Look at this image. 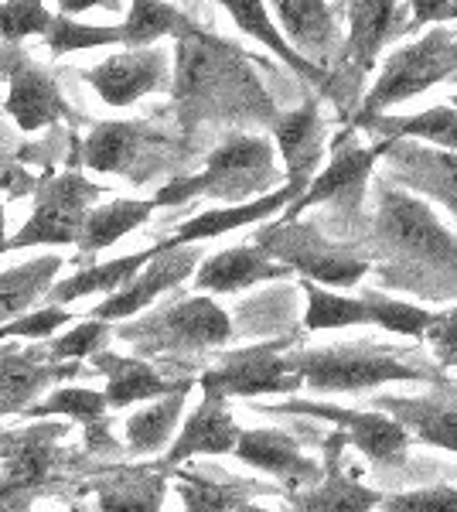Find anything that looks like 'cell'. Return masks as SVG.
<instances>
[{"label": "cell", "mask_w": 457, "mask_h": 512, "mask_svg": "<svg viewBox=\"0 0 457 512\" xmlns=\"http://www.w3.org/2000/svg\"><path fill=\"white\" fill-rule=\"evenodd\" d=\"M79 366H58L48 355V345H0V417L24 414L31 400L41 396L52 383L76 376Z\"/></svg>", "instance_id": "cell-11"}, {"label": "cell", "mask_w": 457, "mask_h": 512, "mask_svg": "<svg viewBox=\"0 0 457 512\" xmlns=\"http://www.w3.org/2000/svg\"><path fill=\"white\" fill-rule=\"evenodd\" d=\"M345 444L348 437L342 431L328 437V475H321V489L290 495L297 512H372L379 495L355 482V472H338V458H342Z\"/></svg>", "instance_id": "cell-22"}, {"label": "cell", "mask_w": 457, "mask_h": 512, "mask_svg": "<svg viewBox=\"0 0 457 512\" xmlns=\"http://www.w3.org/2000/svg\"><path fill=\"white\" fill-rule=\"evenodd\" d=\"M454 72H457V31L434 28L430 35H423L420 41H413V45L400 48V52L386 62L376 89H372L362 113L355 117V127H365V123L376 120L379 110L423 93V89L454 76Z\"/></svg>", "instance_id": "cell-5"}, {"label": "cell", "mask_w": 457, "mask_h": 512, "mask_svg": "<svg viewBox=\"0 0 457 512\" xmlns=\"http://www.w3.org/2000/svg\"><path fill=\"white\" fill-rule=\"evenodd\" d=\"M236 441L239 427L229 414L226 400L215 393H205L202 407L188 417L185 431L178 434V441L164 454V468H178L181 461L195 458V454H226L236 448Z\"/></svg>", "instance_id": "cell-18"}, {"label": "cell", "mask_w": 457, "mask_h": 512, "mask_svg": "<svg viewBox=\"0 0 457 512\" xmlns=\"http://www.w3.org/2000/svg\"><path fill=\"white\" fill-rule=\"evenodd\" d=\"M65 431V424H35L0 434V492L35 499L58 472V437Z\"/></svg>", "instance_id": "cell-9"}, {"label": "cell", "mask_w": 457, "mask_h": 512, "mask_svg": "<svg viewBox=\"0 0 457 512\" xmlns=\"http://www.w3.org/2000/svg\"><path fill=\"white\" fill-rule=\"evenodd\" d=\"M256 250H263L270 260L280 256L284 267L304 270L311 284L314 280H324V284H331V287H355L365 270H369L365 256L345 250V246H331L318 229L297 226V222H287V226L260 233Z\"/></svg>", "instance_id": "cell-8"}, {"label": "cell", "mask_w": 457, "mask_h": 512, "mask_svg": "<svg viewBox=\"0 0 457 512\" xmlns=\"http://www.w3.org/2000/svg\"><path fill=\"white\" fill-rule=\"evenodd\" d=\"M389 134H410V137H430L437 144H447L451 151H457V113L447 110V106H437V110H427L420 117L410 120H386Z\"/></svg>", "instance_id": "cell-41"}, {"label": "cell", "mask_w": 457, "mask_h": 512, "mask_svg": "<svg viewBox=\"0 0 457 512\" xmlns=\"http://www.w3.org/2000/svg\"><path fill=\"white\" fill-rule=\"evenodd\" d=\"M103 188L82 175L45 178L35 192V216L21 226L18 236H7V253L24 246H69L79 243L86 216L96 209Z\"/></svg>", "instance_id": "cell-6"}, {"label": "cell", "mask_w": 457, "mask_h": 512, "mask_svg": "<svg viewBox=\"0 0 457 512\" xmlns=\"http://www.w3.org/2000/svg\"><path fill=\"white\" fill-rule=\"evenodd\" d=\"M301 195H304L301 185H287V188H280V192H273L267 198H256V202H249V205L209 209V212H202V216H195L191 222H185V226H181L164 246H191V243H198V239L232 233V229H239V226H249V222H260V219L273 216V212L284 209L287 202H297Z\"/></svg>", "instance_id": "cell-23"}, {"label": "cell", "mask_w": 457, "mask_h": 512, "mask_svg": "<svg viewBox=\"0 0 457 512\" xmlns=\"http://www.w3.org/2000/svg\"><path fill=\"white\" fill-rule=\"evenodd\" d=\"M7 72H11V89H7L4 110L11 113L21 130L35 134V130L52 127L62 117H69L62 89H58V82L48 72H41L31 62H18Z\"/></svg>", "instance_id": "cell-15"}, {"label": "cell", "mask_w": 457, "mask_h": 512, "mask_svg": "<svg viewBox=\"0 0 457 512\" xmlns=\"http://www.w3.org/2000/svg\"><path fill=\"white\" fill-rule=\"evenodd\" d=\"M365 308H369V321L376 325L389 328V332H400V335H423L430 325V318L423 308H413V304H403V301H389L382 294H362Z\"/></svg>", "instance_id": "cell-39"}, {"label": "cell", "mask_w": 457, "mask_h": 512, "mask_svg": "<svg viewBox=\"0 0 457 512\" xmlns=\"http://www.w3.org/2000/svg\"><path fill=\"white\" fill-rule=\"evenodd\" d=\"M304 294H307L304 325L311 328V332H321V328L369 325V308H365V301H352V297L328 294L324 287L311 284V280H304Z\"/></svg>", "instance_id": "cell-36"}, {"label": "cell", "mask_w": 457, "mask_h": 512, "mask_svg": "<svg viewBox=\"0 0 457 512\" xmlns=\"http://www.w3.org/2000/svg\"><path fill=\"white\" fill-rule=\"evenodd\" d=\"M376 239L389 256H406V291H423L430 274L457 280V239L447 233L427 202L386 192L376 219Z\"/></svg>", "instance_id": "cell-2"}, {"label": "cell", "mask_w": 457, "mask_h": 512, "mask_svg": "<svg viewBox=\"0 0 457 512\" xmlns=\"http://www.w3.org/2000/svg\"><path fill=\"white\" fill-rule=\"evenodd\" d=\"M62 256L48 253L38 260H28L21 267H11L0 274V325L21 318L28 308H35L41 297L48 294V287L55 284L58 270H62Z\"/></svg>", "instance_id": "cell-27"}, {"label": "cell", "mask_w": 457, "mask_h": 512, "mask_svg": "<svg viewBox=\"0 0 457 512\" xmlns=\"http://www.w3.org/2000/svg\"><path fill=\"white\" fill-rule=\"evenodd\" d=\"M277 140H280V151H284V164L290 171V185L304 188L307 175H311L314 164L321 158V123H318L314 103L280 117Z\"/></svg>", "instance_id": "cell-29"}, {"label": "cell", "mask_w": 457, "mask_h": 512, "mask_svg": "<svg viewBox=\"0 0 457 512\" xmlns=\"http://www.w3.org/2000/svg\"><path fill=\"white\" fill-rule=\"evenodd\" d=\"M270 485L243 482V478H209L198 472L178 475V495L185 502V512H232L239 506H249L253 495H270Z\"/></svg>", "instance_id": "cell-28"}, {"label": "cell", "mask_w": 457, "mask_h": 512, "mask_svg": "<svg viewBox=\"0 0 457 512\" xmlns=\"http://www.w3.org/2000/svg\"><path fill=\"white\" fill-rule=\"evenodd\" d=\"M168 468H116V472L96 478L89 489L96 492L99 512H161L164 492H168Z\"/></svg>", "instance_id": "cell-21"}, {"label": "cell", "mask_w": 457, "mask_h": 512, "mask_svg": "<svg viewBox=\"0 0 457 512\" xmlns=\"http://www.w3.org/2000/svg\"><path fill=\"white\" fill-rule=\"evenodd\" d=\"M7 253V216H4V202H0V256Z\"/></svg>", "instance_id": "cell-47"}, {"label": "cell", "mask_w": 457, "mask_h": 512, "mask_svg": "<svg viewBox=\"0 0 457 512\" xmlns=\"http://www.w3.org/2000/svg\"><path fill=\"white\" fill-rule=\"evenodd\" d=\"M273 178H277V168H273L270 140L267 137H232L229 144L212 151L202 175L171 181L168 188L157 192L154 205H178L195 195H209V198H219V202L239 205V202H246L249 195L273 185Z\"/></svg>", "instance_id": "cell-3"}, {"label": "cell", "mask_w": 457, "mask_h": 512, "mask_svg": "<svg viewBox=\"0 0 457 512\" xmlns=\"http://www.w3.org/2000/svg\"><path fill=\"white\" fill-rule=\"evenodd\" d=\"M389 414H396V424L410 427L420 441L437 448L457 451V396H437V400H379Z\"/></svg>", "instance_id": "cell-26"}, {"label": "cell", "mask_w": 457, "mask_h": 512, "mask_svg": "<svg viewBox=\"0 0 457 512\" xmlns=\"http://www.w3.org/2000/svg\"><path fill=\"white\" fill-rule=\"evenodd\" d=\"M185 393L188 390L164 396L161 403H154V407L140 410V414H134V417L127 420V444H130V451L154 454V451H161L164 444L171 441L174 424H178V417H181V407H185Z\"/></svg>", "instance_id": "cell-33"}, {"label": "cell", "mask_w": 457, "mask_h": 512, "mask_svg": "<svg viewBox=\"0 0 457 512\" xmlns=\"http://www.w3.org/2000/svg\"><path fill=\"white\" fill-rule=\"evenodd\" d=\"M69 512H82V509H69Z\"/></svg>", "instance_id": "cell-50"}, {"label": "cell", "mask_w": 457, "mask_h": 512, "mask_svg": "<svg viewBox=\"0 0 457 512\" xmlns=\"http://www.w3.org/2000/svg\"><path fill=\"white\" fill-rule=\"evenodd\" d=\"M0 499H4V492H0Z\"/></svg>", "instance_id": "cell-51"}, {"label": "cell", "mask_w": 457, "mask_h": 512, "mask_svg": "<svg viewBox=\"0 0 457 512\" xmlns=\"http://www.w3.org/2000/svg\"><path fill=\"white\" fill-rule=\"evenodd\" d=\"M232 512H270V509H260V506H239V509H232Z\"/></svg>", "instance_id": "cell-48"}, {"label": "cell", "mask_w": 457, "mask_h": 512, "mask_svg": "<svg viewBox=\"0 0 457 512\" xmlns=\"http://www.w3.org/2000/svg\"><path fill=\"white\" fill-rule=\"evenodd\" d=\"M246 465H256L270 475H280L290 489L321 482V468L311 458H304L297 441L284 431H239L236 448Z\"/></svg>", "instance_id": "cell-17"}, {"label": "cell", "mask_w": 457, "mask_h": 512, "mask_svg": "<svg viewBox=\"0 0 457 512\" xmlns=\"http://www.w3.org/2000/svg\"><path fill=\"white\" fill-rule=\"evenodd\" d=\"M290 366L311 390H369V386L389 383V379H437V373L403 366L400 359L376 349L297 352Z\"/></svg>", "instance_id": "cell-7"}, {"label": "cell", "mask_w": 457, "mask_h": 512, "mask_svg": "<svg viewBox=\"0 0 457 512\" xmlns=\"http://www.w3.org/2000/svg\"><path fill=\"white\" fill-rule=\"evenodd\" d=\"M277 14L290 31V38L301 48H314V52H328L335 41V18L324 4H311V0H284L277 4Z\"/></svg>", "instance_id": "cell-35"}, {"label": "cell", "mask_w": 457, "mask_h": 512, "mask_svg": "<svg viewBox=\"0 0 457 512\" xmlns=\"http://www.w3.org/2000/svg\"><path fill=\"white\" fill-rule=\"evenodd\" d=\"M48 48L55 55H69L79 48H99V45H120V28H93V24H76L65 14H55L52 28H48Z\"/></svg>", "instance_id": "cell-38"}, {"label": "cell", "mask_w": 457, "mask_h": 512, "mask_svg": "<svg viewBox=\"0 0 457 512\" xmlns=\"http://www.w3.org/2000/svg\"><path fill=\"white\" fill-rule=\"evenodd\" d=\"M93 373L106 376V407L123 410L137 400H151V396H171L181 390H191V379L185 383H168L164 376H157L147 362L127 359V355L113 352H96L93 355Z\"/></svg>", "instance_id": "cell-20"}, {"label": "cell", "mask_w": 457, "mask_h": 512, "mask_svg": "<svg viewBox=\"0 0 457 512\" xmlns=\"http://www.w3.org/2000/svg\"><path fill=\"white\" fill-rule=\"evenodd\" d=\"M301 376L294 373L290 359L277 355V342L256 349L232 352L215 369L202 376V390L215 396H256V393H294Z\"/></svg>", "instance_id": "cell-10"}, {"label": "cell", "mask_w": 457, "mask_h": 512, "mask_svg": "<svg viewBox=\"0 0 457 512\" xmlns=\"http://www.w3.org/2000/svg\"><path fill=\"white\" fill-rule=\"evenodd\" d=\"M154 253H157V246L154 250L134 253V256H120V260H110V263H96V267H89V270H79L76 277L58 280V284L48 287L45 297L55 304V308H62V304H69V301H79V297H86V294H110L113 297L140 274L144 263L154 260Z\"/></svg>", "instance_id": "cell-25"}, {"label": "cell", "mask_w": 457, "mask_h": 512, "mask_svg": "<svg viewBox=\"0 0 457 512\" xmlns=\"http://www.w3.org/2000/svg\"><path fill=\"white\" fill-rule=\"evenodd\" d=\"M226 11L232 14V21H236L239 28L246 31V35H253V38H260L263 45H270L273 52H277L280 59H284V62L290 65V69H297L301 76L314 79V82H324V72L318 69V65L301 59V55H297L294 48H290L287 41L280 38L277 31H273L270 14H267V4H243V0H229Z\"/></svg>", "instance_id": "cell-34"}, {"label": "cell", "mask_w": 457, "mask_h": 512, "mask_svg": "<svg viewBox=\"0 0 457 512\" xmlns=\"http://www.w3.org/2000/svg\"><path fill=\"white\" fill-rule=\"evenodd\" d=\"M116 335L134 342L144 355H178L229 342L232 321L212 297H188L144 321L120 325Z\"/></svg>", "instance_id": "cell-4"}, {"label": "cell", "mask_w": 457, "mask_h": 512, "mask_svg": "<svg viewBox=\"0 0 457 512\" xmlns=\"http://www.w3.org/2000/svg\"><path fill=\"white\" fill-rule=\"evenodd\" d=\"M52 18L45 4H28V0H14V4H0V38L18 45L28 35H48Z\"/></svg>", "instance_id": "cell-40"}, {"label": "cell", "mask_w": 457, "mask_h": 512, "mask_svg": "<svg viewBox=\"0 0 457 512\" xmlns=\"http://www.w3.org/2000/svg\"><path fill=\"white\" fill-rule=\"evenodd\" d=\"M195 28L185 14L178 11V7L171 4H151V0H137V4H130V14L127 21L120 24V45H127L130 52H137V48H147L151 41L164 38V35H188V31Z\"/></svg>", "instance_id": "cell-32"}, {"label": "cell", "mask_w": 457, "mask_h": 512, "mask_svg": "<svg viewBox=\"0 0 457 512\" xmlns=\"http://www.w3.org/2000/svg\"><path fill=\"white\" fill-rule=\"evenodd\" d=\"M352 59L369 69L376 52L389 41L393 31L403 28V4H352Z\"/></svg>", "instance_id": "cell-31"}, {"label": "cell", "mask_w": 457, "mask_h": 512, "mask_svg": "<svg viewBox=\"0 0 457 512\" xmlns=\"http://www.w3.org/2000/svg\"><path fill=\"white\" fill-rule=\"evenodd\" d=\"M382 512H457V489H420L393 495Z\"/></svg>", "instance_id": "cell-44"}, {"label": "cell", "mask_w": 457, "mask_h": 512, "mask_svg": "<svg viewBox=\"0 0 457 512\" xmlns=\"http://www.w3.org/2000/svg\"><path fill=\"white\" fill-rule=\"evenodd\" d=\"M287 274H290V267L273 263L270 256L263 250H256V246H236V250L209 256V260L198 267L195 287L205 294H232V291H243V287L260 284V280H277Z\"/></svg>", "instance_id": "cell-19"}, {"label": "cell", "mask_w": 457, "mask_h": 512, "mask_svg": "<svg viewBox=\"0 0 457 512\" xmlns=\"http://www.w3.org/2000/svg\"><path fill=\"white\" fill-rule=\"evenodd\" d=\"M157 134L134 120H110L93 127V134L86 137L79 158L86 168L99 171V175H116V171H130V164L137 161V154L144 151Z\"/></svg>", "instance_id": "cell-24"}, {"label": "cell", "mask_w": 457, "mask_h": 512, "mask_svg": "<svg viewBox=\"0 0 457 512\" xmlns=\"http://www.w3.org/2000/svg\"><path fill=\"white\" fill-rule=\"evenodd\" d=\"M72 417V420H82V424H96L103 420L106 414V396L103 393H93V390H55L48 400L35 403V407L24 410V417L38 420V417Z\"/></svg>", "instance_id": "cell-37"}, {"label": "cell", "mask_w": 457, "mask_h": 512, "mask_svg": "<svg viewBox=\"0 0 457 512\" xmlns=\"http://www.w3.org/2000/svg\"><path fill=\"white\" fill-rule=\"evenodd\" d=\"M4 62H7V55H4V52H0V69H4Z\"/></svg>", "instance_id": "cell-49"}, {"label": "cell", "mask_w": 457, "mask_h": 512, "mask_svg": "<svg viewBox=\"0 0 457 512\" xmlns=\"http://www.w3.org/2000/svg\"><path fill=\"white\" fill-rule=\"evenodd\" d=\"M154 212V202H130V198H120L113 205H99L86 216V226H82L79 236V250L86 256H93L106 246H113L116 239H123L130 229H137L140 222H147Z\"/></svg>", "instance_id": "cell-30"}, {"label": "cell", "mask_w": 457, "mask_h": 512, "mask_svg": "<svg viewBox=\"0 0 457 512\" xmlns=\"http://www.w3.org/2000/svg\"><path fill=\"white\" fill-rule=\"evenodd\" d=\"M457 18V4H413V21L427 24V21H451Z\"/></svg>", "instance_id": "cell-46"}, {"label": "cell", "mask_w": 457, "mask_h": 512, "mask_svg": "<svg viewBox=\"0 0 457 512\" xmlns=\"http://www.w3.org/2000/svg\"><path fill=\"white\" fill-rule=\"evenodd\" d=\"M382 151H386V147H355V144H348V140L342 137L335 144V158H331V164L324 168V175L314 181V188H304V195L290 205L284 219L294 222L304 209L321 205V202L359 198L365 178H369V171H372V161H376Z\"/></svg>", "instance_id": "cell-16"}, {"label": "cell", "mask_w": 457, "mask_h": 512, "mask_svg": "<svg viewBox=\"0 0 457 512\" xmlns=\"http://www.w3.org/2000/svg\"><path fill=\"white\" fill-rule=\"evenodd\" d=\"M423 335H427V342L434 345L440 362L457 366V311L454 315H434Z\"/></svg>", "instance_id": "cell-45"}, {"label": "cell", "mask_w": 457, "mask_h": 512, "mask_svg": "<svg viewBox=\"0 0 457 512\" xmlns=\"http://www.w3.org/2000/svg\"><path fill=\"white\" fill-rule=\"evenodd\" d=\"M106 335H110V325H103V321H86V325L72 328L69 335L55 338V342L48 345V355H52V362H58V359H69V362L93 359Z\"/></svg>", "instance_id": "cell-42"}, {"label": "cell", "mask_w": 457, "mask_h": 512, "mask_svg": "<svg viewBox=\"0 0 457 512\" xmlns=\"http://www.w3.org/2000/svg\"><path fill=\"white\" fill-rule=\"evenodd\" d=\"M287 410H304V414L335 420L348 441H355V448L369 454L372 461H379V465H403L406 461V441L410 437H406V431L396 420L382 414H362V410L321 407V403H290Z\"/></svg>", "instance_id": "cell-14"}, {"label": "cell", "mask_w": 457, "mask_h": 512, "mask_svg": "<svg viewBox=\"0 0 457 512\" xmlns=\"http://www.w3.org/2000/svg\"><path fill=\"white\" fill-rule=\"evenodd\" d=\"M65 321H69V311L48 304V308L35 311V315H21L14 321H7V325H0V342H7V338H28V342H41V338H48L55 328H62Z\"/></svg>", "instance_id": "cell-43"}, {"label": "cell", "mask_w": 457, "mask_h": 512, "mask_svg": "<svg viewBox=\"0 0 457 512\" xmlns=\"http://www.w3.org/2000/svg\"><path fill=\"white\" fill-rule=\"evenodd\" d=\"M174 99L185 123L198 117H270L273 103L260 89L236 45L191 28L178 38Z\"/></svg>", "instance_id": "cell-1"}, {"label": "cell", "mask_w": 457, "mask_h": 512, "mask_svg": "<svg viewBox=\"0 0 457 512\" xmlns=\"http://www.w3.org/2000/svg\"><path fill=\"white\" fill-rule=\"evenodd\" d=\"M82 79L96 89L99 99L110 106H130L140 96L154 93L168 82V55L164 48H137L99 62L96 69L82 72Z\"/></svg>", "instance_id": "cell-13"}, {"label": "cell", "mask_w": 457, "mask_h": 512, "mask_svg": "<svg viewBox=\"0 0 457 512\" xmlns=\"http://www.w3.org/2000/svg\"><path fill=\"white\" fill-rule=\"evenodd\" d=\"M195 263H198L195 246H164L161 243V246H157V253H154V260L147 263L144 274H137L127 287H123V291L106 297V301L93 311V321L110 325V321L137 315V311H144L154 297H161L164 291L178 287L181 280L195 270Z\"/></svg>", "instance_id": "cell-12"}]
</instances>
